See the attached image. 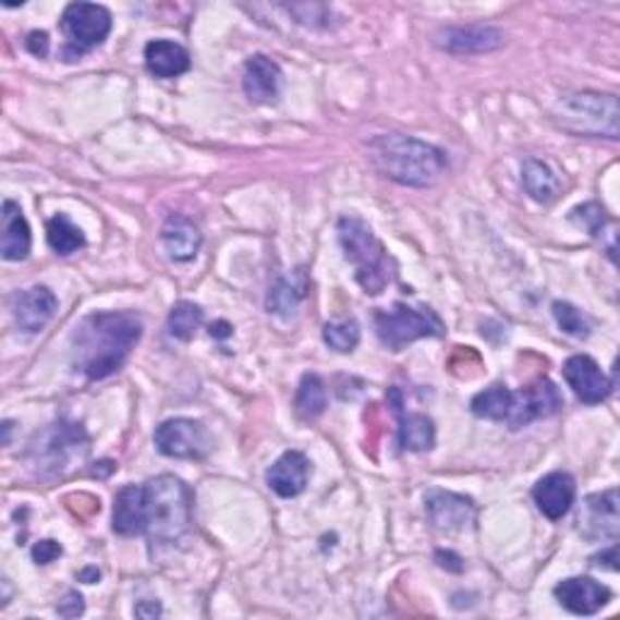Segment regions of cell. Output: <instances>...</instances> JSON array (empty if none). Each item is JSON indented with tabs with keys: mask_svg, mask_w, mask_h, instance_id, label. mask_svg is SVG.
<instances>
[{
	"mask_svg": "<svg viewBox=\"0 0 620 620\" xmlns=\"http://www.w3.org/2000/svg\"><path fill=\"white\" fill-rule=\"evenodd\" d=\"M144 325L134 313H93L75 330V368L90 380L117 374L141 340Z\"/></svg>",
	"mask_w": 620,
	"mask_h": 620,
	"instance_id": "1",
	"label": "cell"
},
{
	"mask_svg": "<svg viewBox=\"0 0 620 620\" xmlns=\"http://www.w3.org/2000/svg\"><path fill=\"white\" fill-rule=\"evenodd\" d=\"M368 154L380 175L405 187H431L449 168L443 150L405 134L376 136Z\"/></svg>",
	"mask_w": 620,
	"mask_h": 620,
	"instance_id": "2",
	"label": "cell"
},
{
	"mask_svg": "<svg viewBox=\"0 0 620 620\" xmlns=\"http://www.w3.org/2000/svg\"><path fill=\"white\" fill-rule=\"evenodd\" d=\"M146 489V536L150 543H178L192 524V493L175 475L148 481Z\"/></svg>",
	"mask_w": 620,
	"mask_h": 620,
	"instance_id": "3",
	"label": "cell"
},
{
	"mask_svg": "<svg viewBox=\"0 0 620 620\" xmlns=\"http://www.w3.org/2000/svg\"><path fill=\"white\" fill-rule=\"evenodd\" d=\"M552 119L560 129L576 136L618 138L620 110L616 95L572 93L555 105Z\"/></svg>",
	"mask_w": 620,
	"mask_h": 620,
	"instance_id": "4",
	"label": "cell"
},
{
	"mask_svg": "<svg viewBox=\"0 0 620 620\" xmlns=\"http://www.w3.org/2000/svg\"><path fill=\"white\" fill-rule=\"evenodd\" d=\"M337 233H340L344 257L356 267L358 287L372 293V296H378L388 287L390 277H393L386 247L380 245L372 228L362 219H342L337 226Z\"/></svg>",
	"mask_w": 620,
	"mask_h": 620,
	"instance_id": "5",
	"label": "cell"
},
{
	"mask_svg": "<svg viewBox=\"0 0 620 620\" xmlns=\"http://www.w3.org/2000/svg\"><path fill=\"white\" fill-rule=\"evenodd\" d=\"M376 335L390 352L405 350L408 344L422 340V337H441L443 323L429 308H410L396 303L390 311L376 313Z\"/></svg>",
	"mask_w": 620,
	"mask_h": 620,
	"instance_id": "6",
	"label": "cell"
},
{
	"mask_svg": "<svg viewBox=\"0 0 620 620\" xmlns=\"http://www.w3.org/2000/svg\"><path fill=\"white\" fill-rule=\"evenodd\" d=\"M61 29L69 39L63 57L66 61H75L102 45L112 29V15L105 5L71 3L61 15Z\"/></svg>",
	"mask_w": 620,
	"mask_h": 620,
	"instance_id": "7",
	"label": "cell"
},
{
	"mask_svg": "<svg viewBox=\"0 0 620 620\" xmlns=\"http://www.w3.org/2000/svg\"><path fill=\"white\" fill-rule=\"evenodd\" d=\"M35 465L41 473H63L73 461H81L88 453V434L81 424L59 422L35 443Z\"/></svg>",
	"mask_w": 620,
	"mask_h": 620,
	"instance_id": "8",
	"label": "cell"
},
{
	"mask_svg": "<svg viewBox=\"0 0 620 620\" xmlns=\"http://www.w3.org/2000/svg\"><path fill=\"white\" fill-rule=\"evenodd\" d=\"M156 446L168 459H192L199 461L211 451V434L206 431L202 422L194 420H168L156 429Z\"/></svg>",
	"mask_w": 620,
	"mask_h": 620,
	"instance_id": "9",
	"label": "cell"
},
{
	"mask_svg": "<svg viewBox=\"0 0 620 620\" xmlns=\"http://www.w3.org/2000/svg\"><path fill=\"white\" fill-rule=\"evenodd\" d=\"M560 410H562V396L558 386L548 378H540L536 384L521 388L519 393H514L507 424L511 429H524L531 422L558 415Z\"/></svg>",
	"mask_w": 620,
	"mask_h": 620,
	"instance_id": "10",
	"label": "cell"
},
{
	"mask_svg": "<svg viewBox=\"0 0 620 620\" xmlns=\"http://www.w3.org/2000/svg\"><path fill=\"white\" fill-rule=\"evenodd\" d=\"M424 509H427L429 524L437 531H463L475 521L473 499L463 495L446 493V489H431L424 497Z\"/></svg>",
	"mask_w": 620,
	"mask_h": 620,
	"instance_id": "11",
	"label": "cell"
},
{
	"mask_svg": "<svg viewBox=\"0 0 620 620\" xmlns=\"http://www.w3.org/2000/svg\"><path fill=\"white\" fill-rule=\"evenodd\" d=\"M562 374L568 386L574 390V396L586 402V405H598V402H604L613 390L611 380L606 378L601 366L586 354L570 356L568 362H564Z\"/></svg>",
	"mask_w": 620,
	"mask_h": 620,
	"instance_id": "12",
	"label": "cell"
},
{
	"mask_svg": "<svg viewBox=\"0 0 620 620\" xmlns=\"http://www.w3.org/2000/svg\"><path fill=\"white\" fill-rule=\"evenodd\" d=\"M437 47L453 53V57H473V53H487L504 45V32L497 27L467 25V27H446L437 35Z\"/></svg>",
	"mask_w": 620,
	"mask_h": 620,
	"instance_id": "13",
	"label": "cell"
},
{
	"mask_svg": "<svg viewBox=\"0 0 620 620\" xmlns=\"http://www.w3.org/2000/svg\"><path fill=\"white\" fill-rule=\"evenodd\" d=\"M555 598L574 616H594L611 601V589L592 576H570L555 586Z\"/></svg>",
	"mask_w": 620,
	"mask_h": 620,
	"instance_id": "14",
	"label": "cell"
},
{
	"mask_svg": "<svg viewBox=\"0 0 620 620\" xmlns=\"http://www.w3.org/2000/svg\"><path fill=\"white\" fill-rule=\"evenodd\" d=\"M59 311V301L47 287H35L17 293L13 301V315L17 328L27 335H37L47 328Z\"/></svg>",
	"mask_w": 620,
	"mask_h": 620,
	"instance_id": "15",
	"label": "cell"
},
{
	"mask_svg": "<svg viewBox=\"0 0 620 620\" xmlns=\"http://www.w3.org/2000/svg\"><path fill=\"white\" fill-rule=\"evenodd\" d=\"M574 497H576L574 477L562 471L548 473L546 477H540L536 487H533V499H536L543 516H548L550 521H558L568 514L574 504Z\"/></svg>",
	"mask_w": 620,
	"mask_h": 620,
	"instance_id": "16",
	"label": "cell"
},
{
	"mask_svg": "<svg viewBox=\"0 0 620 620\" xmlns=\"http://www.w3.org/2000/svg\"><path fill=\"white\" fill-rule=\"evenodd\" d=\"M311 463L301 451H287L267 471V485L275 495L291 499L299 497L308 485Z\"/></svg>",
	"mask_w": 620,
	"mask_h": 620,
	"instance_id": "17",
	"label": "cell"
},
{
	"mask_svg": "<svg viewBox=\"0 0 620 620\" xmlns=\"http://www.w3.org/2000/svg\"><path fill=\"white\" fill-rule=\"evenodd\" d=\"M586 538H611L618 536V489H606L601 495L586 497L584 516H580Z\"/></svg>",
	"mask_w": 620,
	"mask_h": 620,
	"instance_id": "18",
	"label": "cell"
},
{
	"mask_svg": "<svg viewBox=\"0 0 620 620\" xmlns=\"http://www.w3.org/2000/svg\"><path fill=\"white\" fill-rule=\"evenodd\" d=\"M112 528L119 536H138L146 533V489L144 485L122 487L114 497Z\"/></svg>",
	"mask_w": 620,
	"mask_h": 620,
	"instance_id": "19",
	"label": "cell"
},
{
	"mask_svg": "<svg viewBox=\"0 0 620 620\" xmlns=\"http://www.w3.org/2000/svg\"><path fill=\"white\" fill-rule=\"evenodd\" d=\"M243 88L253 102L265 105V102L277 100V95L281 90L279 63L271 61L269 57H263V53H257V57H253L245 63Z\"/></svg>",
	"mask_w": 620,
	"mask_h": 620,
	"instance_id": "20",
	"label": "cell"
},
{
	"mask_svg": "<svg viewBox=\"0 0 620 620\" xmlns=\"http://www.w3.org/2000/svg\"><path fill=\"white\" fill-rule=\"evenodd\" d=\"M160 238L162 245H166V253L170 255V259H175V263H190V259L197 257L202 247L199 228L180 214H172L170 219L162 223Z\"/></svg>",
	"mask_w": 620,
	"mask_h": 620,
	"instance_id": "21",
	"label": "cell"
},
{
	"mask_svg": "<svg viewBox=\"0 0 620 620\" xmlns=\"http://www.w3.org/2000/svg\"><path fill=\"white\" fill-rule=\"evenodd\" d=\"M146 69L156 75V78H178V75L187 73L192 66V59L187 49L178 41L170 39H156L146 45Z\"/></svg>",
	"mask_w": 620,
	"mask_h": 620,
	"instance_id": "22",
	"label": "cell"
},
{
	"mask_svg": "<svg viewBox=\"0 0 620 620\" xmlns=\"http://www.w3.org/2000/svg\"><path fill=\"white\" fill-rule=\"evenodd\" d=\"M29 250V223L23 216V209L8 199L3 204V243H0V253H3V259H8V263H20V259H27Z\"/></svg>",
	"mask_w": 620,
	"mask_h": 620,
	"instance_id": "23",
	"label": "cell"
},
{
	"mask_svg": "<svg viewBox=\"0 0 620 620\" xmlns=\"http://www.w3.org/2000/svg\"><path fill=\"white\" fill-rule=\"evenodd\" d=\"M308 289H311V281L306 269L299 267L293 269L291 275H287L284 279H279L275 289L269 291V299H267V308L269 313L275 315H293L296 308L301 306L303 301L308 296Z\"/></svg>",
	"mask_w": 620,
	"mask_h": 620,
	"instance_id": "24",
	"label": "cell"
},
{
	"mask_svg": "<svg viewBox=\"0 0 620 620\" xmlns=\"http://www.w3.org/2000/svg\"><path fill=\"white\" fill-rule=\"evenodd\" d=\"M521 184H524L528 197L538 204H552L562 192L560 178L555 175L548 162L538 158H528L524 162V168H521Z\"/></svg>",
	"mask_w": 620,
	"mask_h": 620,
	"instance_id": "25",
	"label": "cell"
},
{
	"mask_svg": "<svg viewBox=\"0 0 620 620\" xmlns=\"http://www.w3.org/2000/svg\"><path fill=\"white\" fill-rule=\"evenodd\" d=\"M396 412L400 417L398 439H400L402 449L415 451V453L431 451L434 443H437V429H434V422L427 415H420V412H402L400 402L396 405Z\"/></svg>",
	"mask_w": 620,
	"mask_h": 620,
	"instance_id": "26",
	"label": "cell"
},
{
	"mask_svg": "<svg viewBox=\"0 0 620 620\" xmlns=\"http://www.w3.org/2000/svg\"><path fill=\"white\" fill-rule=\"evenodd\" d=\"M511 400H514V393L502 384H495L485 388L483 393H477L471 402V410L475 417L481 420H493V422H507L509 410H511Z\"/></svg>",
	"mask_w": 620,
	"mask_h": 620,
	"instance_id": "27",
	"label": "cell"
},
{
	"mask_svg": "<svg viewBox=\"0 0 620 620\" xmlns=\"http://www.w3.org/2000/svg\"><path fill=\"white\" fill-rule=\"evenodd\" d=\"M47 241L57 255H73L85 247V235L78 226H75L66 214H57L47 223Z\"/></svg>",
	"mask_w": 620,
	"mask_h": 620,
	"instance_id": "28",
	"label": "cell"
},
{
	"mask_svg": "<svg viewBox=\"0 0 620 620\" xmlns=\"http://www.w3.org/2000/svg\"><path fill=\"white\" fill-rule=\"evenodd\" d=\"M325 408H328V390H325V384L320 380V376L306 374L301 378V386L296 393L299 417L315 420L323 415Z\"/></svg>",
	"mask_w": 620,
	"mask_h": 620,
	"instance_id": "29",
	"label": "cell"
},
{
	"mask_svg": "<svg viewBox=\"0 0 620 620\" xmlns=\"http://www.w3.org/2000/svg\"><path fill=\"white\" fill-rule=\"evenodd\" d=\"M204 320V311L192 301H180L175 308L168 315V332L175 337V340H192L194 332L199 330V325Z\"/></svg>",
	"mask_w": 620,
	"mask_h": 620,
	"instance_id": "30",
	"label": "cell"
},
{
	"mask_svg": "<svg viewBox=\"0 0 620 620\" xmlns=\"http://www.w3.org/2000/svg\"><path fill=\"white\" fill-rule=\"evenodd\" d=\"M323 340L328 342L335 352H354V347L362 340V330H358L356 320H342V323H328L323 330Z\"/></svg>",
	"mask_w": 620,
	"mask_h": 620,
	"instance_id": "31",
	"label": "cell"
},
{
	"mask_svg": "<svg viewBox=\"0 0 620 620\" xmlns=\"http://www.w3.org/2000/svg\"><path fill=\"white\" fill-rule=\"evenodd\" d=\"M552 315L558 325L562 328V332H568L572 337H589L592 332V323L582 311H576L572 303H552Z\"/></svg>",
	"mask_w": 620,
	"mask_h": 620,
	"instance_id": "32",
	"label": "cell"
},
{
	"mask_svg": "<svg viewBox=\"0 0 620 620\" xmlns=\"http://www.w3.org/2000/svg\"><path fill=\"white\" fill-rule=\"evenodd\" d=\"M572 219H574L576 223H580V226H584L586 231H589L592 235H598V233H601V228H604L606 216H604L601 206L586 204V206H580V209H574Z\"/></svg>",
	"mask_w": 620,
	"mask_h": 620,
	"instance_id": "33",
	"label": "cell"
},
{
	"mask_svg": "<svg viewBox=\"0 0 620 620\" xmlns=\"http://www.w3.org/2000/svg\"><path fill=\"white\" fill-rule=\"evenodd\" d=\"M61 546L57 540H39L35 548H32V558H35L37 564H49L57 558H61Z\"/></svg>",
	"mask_w": 620,
	"mask_h": 620,
	"instance_id": "34",
	"label": "cell"
},
{
	"mask_svg": "<svg viewBox=\"0 0 620 620\" xmlns=\"http://www.w3.org/2000/svg\"><path fill=\"white\" fill-rule=\"evenodd\" d=\"M57 611L59 616L63 618H75V616H81L85 611V604H83V596L78 592H71L63 596V601H59L57 606Z\"/></svg>",
	"mask_w": 620,
	"mask_h": 620,
	"instance_id": "35",
	"label": "cell"
},
{
	"mask_svg": "<svg viewBox=\"0 0 620 620\" xmlns=\"http://www.w3.org/2000/svg\"><path fill=\"white\" fill-rule=\"evenodd\" d=\"M27 49L35 53V57H47V51H49L47 32H32L27 39Z\"/></svg>",
	"mask_w": 620,
	"mask_h": 620,
	"instance_id": "36",
	"label": "cell"
},
{
	"mask_svg": "<svg viewBox=\"0 0 620 620\" xmlns=\"http://www.w3.org/2000/svg\"><path fill=\"white\" fill-rule=\"evenodd\" d=\"M437 562L441 564L443 570H451V572H461L463 570V560L455 552H451V550H439L437 552Z\"/></svg>",
	"mask_w": 620,
	"mask_h": 620,
	"instance_id": "37",
	"label": "cell"
},
{
	"mask_svg": "<svg viewBox=\"0 0 620 620\" xmlns=\"http://www.w3.org/2000/svg\"><path fill=\"white\" fill-rule=\"evenodd\" d=\"M136 616L156 618V616H160V606H158L156 601H150V604H138V606H136Z\"/></svg>",
	"mask_w": 620,
	"mask_h": 620,
	"instance_id": "38",
	"label": "cell"
},
{
	"mask_svg": "<svg viewBox=\"0 0 620 620\" xmlns=\"http://www.w3.org/2000/svg\"><path fill=\"white\" fill-rule=\"evenodd\" d=\"M211 335H214V337H221V340H223V337H231V335H233V328H231V325H228V323H216V325H211Z\"/></svg>",
	"mask_w": 620,
	"mask_h": 620,
	"instance_id": "39",
	"label": "cell"
},
{
	"mask_svg": "<svg viewBox=\"0 0 620 620\" xmlns=\"http://www.w3.org/2000/svg\"><path fill=\"white\" fill-rule=\"evenodd\" d=\"M81 580L93 584V582L100 580V572H97V570H85V572H81Z\"/></svg>",
	"mask_w": 620,
	"mask_h": 620,
	"instance_id": "40",
	"label": "cell"
}]
</instances>
